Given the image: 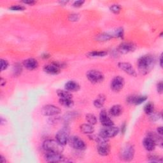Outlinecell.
I'll use <instances>...</instances> for the list:
<instances>
[{
	"label": "cell",
	"instance_id": "cell-44",
	"mask_svg": "<svg viewBox=\"0 0 163 163\" xmlns=\"http://www.w3.org/2000/svg\"><path fill=\"white\" fill-rule=\"evenodd\" d=\"M159 64H160V66H161V67H162V54L160 55Z\"/></svg>",
	"mask_w": 163,
	"mask_h": 163
},
{
	"label": "cell",
	"instance_id": "cell-20",
	"mask_svg": "<svg viewBox=\"0 0 163 163\" xmlns=\"http://www.w3.org/2000/svg\"><path fill=\"white\" fill-rule=\"evenodd\" d=\"M109 112L112 116L118 117L123 113V108L120 105H115L110 109Z\"/></svg>",
	"mask_w": 163,
	"mask_h": 163
},
{
	"label": "cell",
	"instance_id": "cell-41",
	"mask_svg": "<svg viewBox=\"0 0 163 163\" xmlns=\"http://www.w3.org/2000/svg\"><path fill=\"white\" fill-rule=\"evenodd\" d=\"M5 84H6V80H5V79L1 78V80H0V85H1V86L3 87Z\"/></svg>",
	"mask_w": 163,
	"mask_h": 163
},
{
	"label": "cell",
	"instance_id": "cell-12",
	"mask_svg": "<svg viewBox=\"0 0 163 163\" xmlns=\"http://www.w3.org/2000/svg\"><path fill=\"white\" fill-rule=\"evenodd\" d=\"M147 99V96H136L131 95L127 97L126 101L127 103L131 105H139L144 103Z\"/></svg>",
	"mask_w": 163,
	"mask_h": 163
},
{
	"label": "cell",
	"instance_id": "cell-18",
	"mask_svg": "<svg viewBox=\"0 0 163 163\" xmlns=\"http://www.w3.org/2000/svg\"><path fill=\"white\" fill-rule=\"evenodd\" d=\"M23 65L25 68L29 70H34L38 67V63L35 59L29 58L24 61Z\"/></svg>",
	"mask_w": 163,
	"mask_h": 163
},
{
	"label": "cell",
	"instance_id": "cell-43",
	"mask_svg": "<svg viewBox=\"0 0 163 163\" xmlns=\"http://www.w3.org/2000/svg\"><path fill=\"white\" fill-rule=\"evenodd\" d=\"M1 157V158H0V159H1V163L6 162V159H5V158L3 156H1V157Z\"/></svg>",
	"mask_w": 163,
	"mask_h": 163
},
{
	"label": "cell",
	"instance_id": "cell-42",
	"mask_svg": "<svg viewBox=\"0 0 163 163\" xmlns=\"http://www.w3.org/2000/svg\"><path fill=\"white\" fill-rule=\"evenodd\" d=\"M126 123H124L123 125L122 126V133H124V132H125V129L126 128Z\"/></svg>",
	"mask_w": 163,
	"mask_h": 163
},
{
	"label": "cell",
	"instance_id": "cell-17",
	"mask_svg": "<svg viewBox=\"0 0 163 163\" xmlns=\"http://www.w3.org/2000/svg\"><path fill=\"white\" fill-rule=\"evenodd\" d=\"M98 154L102 156H108L110 152V147L108 143H104V144H98Z\"/></svg>",
	"mask_w": 163,
	"mask_h": 163
},
{
	"label": "cell",
	"instance_id": "cell-23",
	"mask_svg": "<svg viewBox=\"0 0 163 163\" xmlns=\"http://www.w3.org/2000/svg\"><path fill=\"white\" fill-rule=\"evenodd\" d=\"M108 54V52L105 50L101 51H92L87 54V55L90 58H101Z\"/></svg>",
	"mask_w": 163,
	"mask_h": 163
},
{
	"label": "cell",
	"instance_id": "cell-5",
	"mask_svg": "<svg viewBox=\"0 0 163 163\" xmlns=\"http://www.w3.org/2000/svg\"><path fill=\"white\" fill-rule=\"evenodd\" d=\"M68 144L71 147L76 150H84L86 148V145L84 141L82 140L80 137L76 136H70L68 140Z\"/></svg>",
	"mask_w": 163,
	"mask_h": 163
},
{
	"label": "cell",
	"instance_id": "cell-38",
	"mask_svg": "<svg viewBox=\"0 0 163 163\" xmlns=\"http://www.w3.org/2000/svg\"><path fill=\"white\" fill-rule=\"evenodd\" d=\"M20 66H20V65H19V66H15V67H14V68H15V70H14V72L15 73V74H19L20 73H21V71H22V68L21 67H20Z\"/></svg>",
	"mask_w": 163,
	"mask_h": 163
},
{
	"label": "cell",
	"instance_id": "cell-11",
	"mask_svg": "<svg viewBox=\"0 0 163 163\" xmlns=\"http://www.w3.org/2000/svg\"><path fill=\"white\" fill-rule=\"evenodd\" d=\"M136 49V45L131 42H123L119 45L117 50L122 54H126L131 52H133Z\"/></svg>",
	"mask_w": 163,
	"mask_h": 163
},
{
	"label": "cell",
	"instance_id": "cell-40",
	"mask_svg": "<svg viewBox=\"0 0 163 163\" xmlns=\"http://www.w3.org/2000/svg\"><path fill=\"white\" fill-rule=\"evenodd\" d=\"M157 133H158V135H161V136L162 135V127L161 126L158 127L157 129Z\"/></svg>",
	"mask_w": 163,
	"mask_h": 163
},
{
	"label": "cell",
	"instance_id": "cell-15",
	"mask_svg": "<svg viewBox=\"0 0 163 163\" xmlns=\"http://www.w3.org/2000/svg\"><path fill=\"white\" fill-rule=\"evenodd\" d=\"M99 120L101 124L104 127H110L114 125V122L107 115L106 111L105 110H102L101 111L99 114Z\"/></svg>",
	"mask_w": 163,
	"mask_h": 163
},
{
	"label": "cell",
	"instance_id": "cell-3",
	"mask_svg": "<svg viewBox=\"0 0 163 163\" xmlns=\"http://www.w3.org/2000/svg\"><path fill=\"white\" fill-rule=\"evenodd\" d=\"M135 148L131 144H127L122 148L120 156L121 159L125 161H130L133 159L135 156Z\"/></svg>",
	"mask_w": 163,
	"mask_h": 163
},
{
	"label": "cell",
	"instance_id": "cell-19",
	"mask_svg": "<svg viewBox=\"0 0 163 163\" xmlns=\"http://www.w3.org/2000/svg\"><path fill=\"white\" fill-rule=\"evenodd\" d=\"M65 89L69 92H75L78 91L80 89L79 84L75 81L70 80L66 82L65 85Z\"/></svg>",
	"mask_w": 163,
	"mask_h": 163
},
{
	"label": "cell",
	"instance_id": "cell-7",
	"mask_svg": "<svg viewBox=\"0 0 163 163\" xmlns=\"http://www.w3.org/2000/svg\"><path fill=\"white\" fill-rule=\"evenodd\" d=\"M67 128H63L59 131L55 135V138L59 144L62 145H65L68 143L70 138V132Z\"/></svg>",
	"mask_w": 163,
	"mask_h": 163
},
{
	"label": "cell",
	"instance_id": "cell-6",
	"mask_svg": "<svg viewBox=\"0 0 163 163\" xmlns=\"http://www.w3.org/2000/svg\"><path fill=\"white\" fill-rule=\"evenodd\" d=\"M119 129L118 127L115 126H110V127H105L103 129H102L100 131L99 135L102 136H103L107 139L114 138L116 135L119 134Z\"/></svg>",
	"mask_w": 163,
	"mask_h": 163
},
{
	"label": "cell",
	"instance_id": "cell-33",
	"mask_svg": "<svg viewBox=\"0 0 163 163\" xmlns=\"http://www.w3.org/2000/svg\"><path fill=\"white\" fill-rule=\"evenodd\" d=\"M161 115H160V114L154 113V111L153 112L152 114H150V119L154 122L158 120L161 118Z\"/></svg>",
	"mask_w": 163,
	"mask_h": 163
},
{
	"label": "cell",
	"instance_id": "cell-1",
	"mask_svg": "<svg viewBox=\"0 0 163 163\" xmlns=\"http://www.w3.org/2000/svg\"><path fill=\"white\" fill-rule=\"evenodd\" d=\"M156 59L154 56L150 54H146L141 56L137 61L138 68L143 74H147L154 68Z\"/></svg>",
	"mask_w": 163,
	"mask_h": 163
},
{
	"label": "cell",
	"instance_id": "cell-8",
	"mask_svg": "<svg viewBox=\"0 0 163 163\" xmlns=\"http://www.w3.org/2000/svg\"><path fill=\"white\" fill-rule=\"evenodd\" d=\"M61 110L58 106L52 105H47L41 110V113L45 116H54L59 114Z\"/></svg>",
	"mask_w": 163,
	"mask_h": 163
},
{
	"label": "cell",
	"instance_id": "cell-28",
	"mask_svg": "<svg viewBox=\"0 0 163 163\" xmlns=\"http://www.w3.org/2000/svg\"><path fill=\"white\" fill-rule=\"evenodd\" d=\"M86 120L88 122V123L91 124V125H95L97 123V118L96 116L94 114H89L87 115H86Z\"/></svg>",
	"mask_w": 163,
	"mask_h": 163
},
{
	"label": "cell",
	"instance_id": "cell-13",
	"mask_svg": "<svg viewBox=\"0 0 163 163\" xmlns=\"http://www.w3.org/2000/svg\"><path fill=\"white\" fill-rule=\"evenodd\" d=\"M43 71L50 75H58L61 71V66L56 63L49 64L44 66Z\"/></svg>",
	"mask_w": 163,
	"mask_h": 163
},
{
	"label": "cell",
	"instance_id": "cell-31",
	"mask_svg": "<svg viewBox=\"0 0 163 163\" xmlns=\"http://www.w3.org/2000/svg\"><path fill=\"white\" fill-rule=\"evenodd\" d=\"M113 36H114V37L123 38V37H124V30H123V29L121 28L117 29L115 31L114 34Z\"/></svg>",
	"mask_w": 163,
	"mask_h": 163
},
{
	"label": "cell",
	"instance_id": "cell-10",
	"mask_svg": "<svg viewBox=\"0 0 163 163\" xmlns=\"http://www.w3.org/2000/svg\"><path fill=\"white\" fill-rule=\"evenodd\" d=\"M125 84L124 79L120 76H117L112 79L110 87L111 90L114 92H119L124 87Z\"/></svg>",
	"mask_w": 163,
	"mask_h": 163
},
{
	"label": "cell",
	"instance_id": "cell-14",
	"mask_svg": "<svg viewBox=\"0 0 163 163\" xmlns=\"http://www.w3.org/2000/svg\"><path fill=\"white\" fill-rule=\"evenodd\" d=\"M119 68L122 70V71H124L125 73L127 74H128L132 76H136V72L135 70V68L132 67V66L128 63H124V62H122L119 63L118 64Z\"/></svg>",
	"mask_w": 163,
	"mask_h": 163
},
{
	"label": "cell",
	"instance_id": "cell-4",
	"mask_svg": "<svg viewBox=\"0 0 163 163\" xmlns=\"http://www.w3.org/2000/svg\"><path fill=\"white\" fill-rule=\"evenodd\" d=\"M86 76L87 79L93 84L101 83L105 79L103 74L100 72V71L96 70H89L87 73Z\"/></svg>",
	"mask_w": 163,
	"mask_h": 163
},
{
	"label": "cell",
	"instance_id": "cell-36",
	"mask_svg": "<svg viewBox=\"0 0 163 163\" xmlns=\"http://www.w3.org/2000/svg\"><path fill=\"white\" fill-rule=\"evenodd\" d=\"M157 90L159 94H162L163 91V84L162 82L160 81L159 83L157 84Z\"/></svg>",
	"mask_w": 163,
	"mask_h": 163
},
{
	"label": "cell",
	"instance_id": "cell-24",
	"mask_svg": "<svg viewBox=\"0 0 163 163\" xmlns=\"http://www.w3.org/2000/svg\"><path fill=\"white\" fill-rule=\"evenodd\" d=\"M57 94L60 98L63 99H72V94L66 90H58Z\"/></svg>",
	"mask_w": 163,
	"mask_h": 163
},
{
	"label": "cell",
	"instance_id": "cell-32",
	"mask_svg": "<svg viewBox=\"0 0 163 163\" xmlns=\"http://www.w3.org/2000/svg\"><path fill=\"white\" fill-rule=\"evenodd\" d=\"M10 10H13V11H23L24 10H25V7L22 6V5L15 4L12 7H10Z\"/></svg>",
	"mask_w": 163,
	"mask_h": 163
},
{
	"label": "cell",
	"instance_id": "cell-37",
	"mask_svg": "<svg viewBox=\"0 0 163 163\" xmlns=\"http://www.w3.org/2000/svg\"><path fill=\"white\" fill-rule=\"evenodd\" d=\"M84 3H85L84 1H81V0H80V1H76L73 3V7H76V8L80 7L82 6Z\"/></svg>",
	"mask_w": 163,
	"mask_h": 163
},
{
	"label": "cell",
	"instance_id": "cell-2",
	"mask_svg": "<svg viewBox=\"0 0 163 163\" xmlns=\"http://www.w3.org/2000/svg\"><path fill=\"white\" fill-rule=\"evenodd\" d=\"M43 148L47 152H53L61 153V154H62L64 150L63 145L59 144L57 140H47L45 141L43 144Z\"/></svg>",
	"mask_w": 163,
	"mask_h": 163
},
{
	"label": "cell",
	"instance_id": "cell-16",
	"mask_svg": "<svg viewBox=\"0 0 163 163\" xmlns=\"http://www.w3.org/2000/svg\"><path fill=\"white\" fill-rule=\"evenodd\" d=\"M143 145L147 150L152 151L155 149L156 143L151 136L148 135V136L145 138V139L143 141Z\"/></svg>",
	"mask_w": 163,
	"mask_h": 163
},
{
	"label": "cell",
	"instance_id": "cell-25",
	"mask_svg": "<svg viewBox=\"0 0 163 163\" xmlns=\"http://www.w3.org/2000/svg\"><path fill=\"white\" fill-rule=\"evenodd\" d=\"M114 37L112 34L108 33H101L96 37V40L98 42H106L111 38H113Z\"/></svg>",
	"mask_w": 163,
	"mask_h": 163
},
{
	"label": "cell",
	"instance_id": "cell-29",
	"mask_svg": "<svg viewBox=\"0 0 163 163\" xmlns=\"http://www.w3.org/2000/svg\"><path fill=\"white\" fill-rule=\"evenodd\" d=\"M110 10L112 13H114L115 14H118L120 12L121 7H120V5L117 4H112L111 6L110 7Z\"/></svg>",
	"mask_w": 163,
	"mask_h": 163
},
{
	"label": "cell",
	"instance_id": "cell-26",
	"mask_svg": "<svg viewBox=\"0 0 163 163\" xmlns=\"http://www.w3.org/2000/svg\"><path fill=\"white\" fill-rule=\"evenodd\" d=\"M59 103L66 107V108H71L74 105V102L72 99H59Z\"/></svg>",
	"mask_w": 163,
	"mask_h": 163
},
{
	"label": "cell",
	"instance_id": "cell-34",
	"mask_svg": "<svg viewBox=\"0 0 163 163\" xmlns=\"http://www.w3.org/2000/svg\"><path fill=\"white\" fill-rule=\"evenodd\" d=\"M8 66V62L5 59H1V71L5 70Z\"/></svg>",
	"mask_w": 163,
	"mask_h": 163
},
{
	"label": "cell",
	"instance_id": "cell-45",
	"mask_svg": "<svg viewBox=\"0 0 163 163\" xmlns=\"http://www.w3.org/2000/svg\"><path fill=\"white\" fill-rule=\"evenodd\" d=\"M61 4H66V3H67L68 2L67 1H60L59 2Z\"/></svg>",
	"mask_w": 163,
	"mask_h": 163
},
{
	"label": "cell",
	"instance_id": "cell-39",
	"mask_svg": "<svg viewBox=\"0 0 163 163\" xmlns=\"http://www.w3.org/2000/svg\"><path fill=\"white\" fill-rule=\"evenodd\" d=\"M23 3L29 4V5H33L34 3H36V1H31V0H29V1H22Z\"/></svg>",
	"mask_w": 163,
	"mask_h": 163
},
{
	"label": "cell",
	"instance_id": "cell-35",
	"mask_svg": "<svg viewBox=\"0 0 163 163\" xmlns=\"http://www.w3.org/2000/svg\"><path fill=\"white\" fill-rule=\"evenodd\" d=\"M68 19H69V20H70V21H72V22L78 21L79 19V15L78 14H76V13L71 14L70 15Z\"/></svg>",
	"mask_w": 163,
	"mask_h": 163
},
{
	"label": "cell",
	"instance_id": "cell-9",
	"mask_svg": "<svg viewBox=\"0 0 163 163\" xmlns=\"http://www.w3.org/2000/svg\"><path fill=\"white\" fill-rule=\"evenodd\" d=\"M45 159L47 162H59L64 161L65 158L61 153L47 152L45 155Z\"/></svg>",
	"mask_w": 163,
	"mask_h": 163
},
{
	"label": "cell",
	"instance_id": "cell-30",
	"mask_svg": "<svg viewBox=\"0 0 163 163\" xmlns=\"http://www.w3.org/2000/svg\"><path fill=\"white\" fill-rule=\"evenodd\" d=\"M149 160L150 162H162V159L161 157L157 156L156 155H151L149 157Z\"/></svg>",
	"mask_w": 163,
	"mask_h": 163
},
{
	"label": "cell",
	"instance_id": "cell-27",
	"mask_svg": "<svg viewBox=\"0 0 163 163\" xmlns=\"http://www.w3.org/2000/svg\"><path fill=\"white\" fill-rule=\"evenodd\" d=\"M144 111L146 114L150 115L154 111V105L152 102L147 103L144 107Z\"/></svg>",
	"mask_w": 163,
	"mask_h": 163
},
{
	"label": "cell",
	"instance_id": "cell-22",
	"mask_svg": "<svg viewBox=\"0 0 163 163\" xmlns=\"http://www.w3.org/2000/svg\"><path fill=\"white\" fill-rule=\"evenodd\" d=\"M106 98L103 94H100L98 96V98L94 100V105L95 107L98 108H100L101 107H103Z\"/></svg>",
	"mask_w": 163,
	"mask_h": 163
},
{
	"label": "cell",
	"instance_id": "cell-21",
	"mask_svg": "<svg viewBox=\"0 0 163 163\" xmlns=\"http://www.w3.org/2000/svg\"><path fill=\"white\" fill-rule=\"evenodd\" d=\"M80 130L84 134L92 135L94 131V128L93 126L90 124H84L80 126Z\"/></svg>",
	"mask_w": 163,
	"mask_h": 163
}]
</instances>
